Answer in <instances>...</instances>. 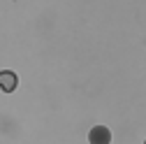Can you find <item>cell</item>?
<instances>
[{
    "label": "cell",
    "instance_id": "6da1fadb",
    "mask_svg": "<svg viewBox=\"0 0 146 144\" xmlns=\"http://www.w3.org/2000/svg\"><path fill=\"white\" fill-rule=\"evenodd\" d=\"M88 142L90 144H109L111 142V130L104 128V125H95L88 133Z\"/></svg>",
    "mask_w": 146,
    "mask_h": 144
},
{
    "label": "cell",
    "instance_id": "7a4b0ae2",
    "mask_svg": "<svg viewBox=\"0 0 146 144\" xmlns=\"http://www.w3.org/2000/svg\"><path fill=\"white\" fill-rule=\"evenodd\" d=\"M16 84H19V77H16V72L12 70H3L0 72V91H5V93H12Z\"/></svg>",
    "mask_w": 146,
    "mask_h": 144
},
{
    "label": "cell",
    "instance_id": "3957f363",
    "mask_svg": "<svg viewBox=\"0 0 146 144\" xmlns=\"http://www.w3.org/2000/svg\"><path fill=\"white\" fill-rule=\"evenodd\" d=\"M144 144H146V142H144Z\"/></svg>",
    "mask_w": 146,
    "mask_h": 144
}]
</instances>
